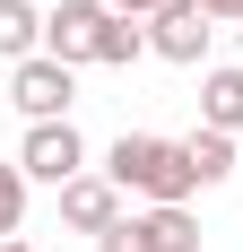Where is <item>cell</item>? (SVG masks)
<instances>
[{
  "label": "cell",
  "instance_id": "obj_1",
  "mask_svg": "<svg viewBox=\"0 0 243 252\" xmlns=\"http://www.w3.org/2000/svg\"><path fill=\"white\" fill-rule=\"evenodd\" d=\"M104 174H113L122 191H139L148 209H182V200L200 191L191 139H156V130H122L113 148H104Z\"/></svg>",
  "mask_w": 243,
  "mask_h": 252
},
{
  "label": "cell",
  "instance_id": "obj_2",
  "mask_svg": "<svg viewBox=\"0 0 243 252\" xmlns=\"http://www.w3.org/2000/svg\"><path fill=\"white\" fill-rule=\"evenodd\" d=\"M9 104H18L26 122H70L78 70H70V61H52V52H35V61H18V70H9Z\"/></svg>",
  "mask_w": 243,
  "mask_h": 252
},
{
  "label": "cell",
  "instance_id": "obj_3",
  "mask_svg": "<svg viewBox=\"0 0 243 252\" xmlns=\"http://www.w3.org/2000/svg\"><path fill=\"white\" fill-rule=\"evenodd\" d=\"M96 252H200V218L191 209H130L122 226L96 235Z\"/></svg>",
  "mask_w": 243,
  "mask_h": 252
},
{
  "label": "cell",
  "instance_id": "obj_4",
  "mask_svg": "<svg viewBox=\"0 0 243 252\" xmlns=\"http://www.w3.org/2000/svg\"><path fill=\"white\" fill-rule=\"evenodd\" d=\"M18 165H26V183H78L87 174V139H78V122H26V139H18Z\"/></svg>",
  "mask_w": 243,
  "mask_h": 252
},
{
  "label": "cell",
  "instance_id": "obj_5",
  "mask_svg": "<svg viewBox=\"0 0 243 252\" xmlns=\"http://www.w3.org/2000/svg\"><path fill=\"white\" fill-rule=\"evenodd\" d=\"M209 44H217V18H209L200 0H165V9L148 18V52H156V61H182V70H191Z\"/></svg>",
  "mask_w": 243,
  "mask_h": 252
},
{
  "label": "cell",
  "instance_id": "obj_6",
  "mask_svg": "<svg viewBox=\"0 0 243 252\" xmlns=\"http://www.w3.org/2000/svg\"><path fill=\"white\" fill-rule=\"evenodd\" d=\"M104 26H113V9H104V0H61V9H44V52L78 70V61H96Z\"/></svg>",
  "mask_w": 243,
  "mask_h": 252
},
{
  "label": "cell",
  "instance_id": "obj_7",
  "mask_svg": "<svg viewBox=\"0 0 243 252\" xmlns=\"http://www.w3.org/2000/svg\"><path fill=\"white\" fill-rule=\"evenodd\" d=\"M130 209H122V183L113 174H78V183H61V226H78V235H104V226H122Z\"/></svg>",
  "mask_w": 243,
  "mask_h": 252
},
{
  "label": "cell",
  "instance_id": "obj_8",
  "mask_svg": "<svg viewBox=\"0 0 243 252\" xmlns=\"http://www.w3.org/2000/svg\"><path fill=\"white\" fill-rule=\"evenodd\" d=\"M44 52V9L35 0H0V70H18Z\"/></svg>",
  "mask_w": 243,
  "mask_h": 252
},
{
  "label": "cell",
  "instance_id": "obj_9",
  "mask_svg": "<svg viewBox=\"0 0 243 252\" xmlns=\"http://www.w3.org/2000/svg\"><path fill=\"white\" fill-rule=\"evenodd\" d=\"M200 130H243V70L235 61L200 78Z\"/></svg>",
  "mask_w": 243,
  "mask_h": 252
},
{
  "label": "cell",
  "instance_id": "obj_10",
  "mask_svg": "<svg viewBox=\"0 0 243 252\" xmlns=\"http://www.w3.org/2000/svg\"><path fill=\"white\" fill-rule=\"evenodd\" d=\"M191 174H200V191L235 174V130H191Z\"/></svg>",
  "mask_w": 243,
  "mask_h": 252
},
{
  "label": "cell",
  "instance_id": "obj_11",
  "mask_svg": "<svg viewBox=\"0 0 243 252\" xmlns=\"http://www.w3.org/2000/svg\"><path fill=\"white\" fill-rule=\"evenodd\" d=\"M139 52H148V18H122V9H113V26H104V44H96V61H104V70H130Z\"/></svg>",
  "mask_w": 243,
  "mask_h": 252
},
{
  "label": "cell",
  "instance_id": "obj_12",
  "mask_svg": "<svg viewBox=\"0 0 243 252\" xmlns=\"http://www.w3.org/2000/svg\"><path fill=\"white\" fill-rule=\"evenodd\" d=\"M26 226V165L18 157H0V244Z\"/></svg>",
  "mask_w": 243,
  "mask_h": 252
},
{
  "label": "cell",
  "instance_id": "obj_13",
  "mask_svg": "<svg viewBox=\"0 0 243 252\" xmlns=\"http://www.w3.org/2000/svg\"><path fill=\"white\" fill-rule=\"evenodd\" d=\"M200 9H209L217 26H243V0H200Z\"/></svg>",
  "mask_w": 243,
  "mask_h": 252
},
{
  "label": "cell",
  "instance_id": "obj_14",
  "mask_svg": "<svg viewBox=\"0 0 243 252\" xmlns=\"http://www.w3.org/2000/svg\"><path fill=\"white\" fill-rule=\"evenodd\" d=\"M104 9H122V18H156L165 0H104Z\"/></svg>",
  "mask_w": 243,
  "mask_h": 252
},
{
  "label": "cell",
  "instance_id": "obj_15",
  "mask_svg": "<svg viewBox=\"0 0 243 252\" xmlns=\"http://www.w3.org/2000/svg\"><path fill=\"white\" fill-rule=\"evenodd\" d=\"M0 252H35V244H26V235H9V244H0Z\"/></svg>",
  "mask_w": 243,
  "mask_h": 252
}]
</instances>
